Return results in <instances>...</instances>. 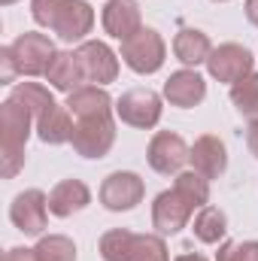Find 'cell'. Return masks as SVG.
Here are the masks:
<instances>
[{"mask_svg":"<svg viewBox=\"0 0 258 261\" xmlns=\"http://www.w3.org/2000/svg\"><path fill=\"white\" fill-rule=\"evenodd\" d=\"M46 82L58 91H76L82 82H85V73H82V64H79V55L76 52H55L52 64L46 70Z\"/></svg>","mask_w":258,"mask_h":261,"instance_id":"obj_18","label":"cell"},{"mask_svg":"<svg viewBox=\"0 0 258 261\" xmlns=\"http://www.w3.org/2000/svg\"><path fill=\"white\" fill-rule=\"evenodd\" d=\"M164 55H167V46H164V40L155 28H140L134 37L122 40V61L140 76H149V73L161 70Z\"/></svg>","mask_w":258,"mask_h":261,"instance_id":"obj_3","label":"cell"},{"mask_svg":"<svg viewBox=\"0 0 258 261\" xmlns=\"http://www.w3.org/2000/svg\"><path fill=\"white\" fill-rule=\"evenodd\" d=\"M31 125H37L34 113L18 100H3L0 107V173L12 179L24 167V143L31 137Z\"/></svg>","mask_w":258,"mask_h":261,"instance_id":"obj_2","label":"cell"},{"mask_svg":"<svg viewBox=\"0 0 258 261\" xmlns=\"http://www.w3.org/2000/svg\"><path fill=\"white\" fill-rule=\"evenodd\" d=\"M189 161L194 164V170H197L200 176H207V179H219V176L225 173V167H228V149H225V143H222L219 137L203 134V137L194 140Z\"/></svg>","mask_w":258,"mask_h":261,"instance_id":"obj_13","label":"cell"},{"mask_svg":"<svg viewBox=\"0 0 258 261\" xmlns=\"http://www.w3.org/2000/svg\"><path fill=\"white\" fill-rule=\"evenodd\" d=\"M76 55H79V64H82V73H85V82H94V85L116 82V76H119V58H116V52L107 43L85 40L76 49Z\"/></svg>","mask_w":258,"mask_h":261,"instance_id":"obj_12","label":"cell"},{"mask_svg":"<svg viewBox=\"0 0 258 261\" xmlns=\"http://www.w3.org/2000/svg\"><path fill=\"white\" fill-rule=\"evenodd\" d=\"M18 76V70L12 64V55H9V46L0 49V82H12Z\"/></svg>","mask_w":258,"mask_h":261,"instance_id":"obj_29","label":"cell"},{"mask_svg":"<svg viewBox=\"0 0 258 261\" xmlns=\"http://www.w3.org/2000/svg\"><path fill=\"white\" fill-rule=\"evenodd\" d=\"M176 261H207V258L197 255V252H183V255H176Z\"/></svg>","mask_w":258,"mask_h":261,"instance_id":"obj_33","label":"cell"},{"mask_svg":"<svg viewBox=\"0 0 258 261\" xmlns=\"http://www.w3.org/2000/svg\"><path fill=\"white\" fill-rule=\"evenodd\" d=\"M131 243H134V234L128 228H113L100 237L97 249H100V258L104 261H128Z\"/></svg>","mask_w":258,"mask_h":261,"instance_id":"obj_25","label":"cell"},{"mask_svg":"<svg viewBox=\"0 0 258 261\" xmlns=\"http://www.w3.org/2000/svg\"><path fill=\"white\" fill-rule=\"evenodd\" d=\"M40 261H76V243L64 234H49L34 246Z\"/></svg>","mask_w":258,"mask_h":261,"instance_id":"obj_24","label":"cell"},{"mask_svg":"<svg viewBox=\"0 0 258 261\" xmlns=\"http://www.w3.org/2000/svg\"><path fill=\"white\" fill-rule=\"evenodd\" d=\"M192 231L200 243H219V240L228 234V216H225L219 206H203V210H197V216H194Z\"/></svg>","mask_w":258,"mask_h":261,"instance_id":"obj_21","label":"cell"},{"mask_svg":"<svg viewBox=\"0 0 258 261\" xmlns=\"http://www.w3.org/2000/svg\"><path fill=\"white\" fill-rule=\"evenodd\" d=\"M55 52H58L55 43L46 34H34V31H24L15 37V43H9L12 64L21 76H46Z\"/></svg>","mask_w":258,"mask_h":261,"instance_id":"obj_4","label":"cell"},{"mask_svg":"<svg viewBox=\"0 0 258 261\" xmlns=\"http://www.w3.org/2000/svg\"><path fill=\"white\" fill-rule=\"evenodd\" d=\"M164 97L173 107H183V110L197 107L207 97V82H203V76L197 70H176L164 82Z\"/></svg>","mask_w":258,"mask_h":261,"instance_id":"obj_14","label":"cell"},{"mask_svg":"<svg viewBox=\"0 0 258 261\" xmlns=\"http://www.w3.org/2000/svg\"><path fill=\"white\" fill-rule=\"evenodd\" d=\"M173 189H179V192L189 197L197 210H203V206H207V200H210V179H207V176H200L197 170L179 173V176H176V182H173Z\"/></svg>","mask_w":258,"mask_h":261,"instance_id":"obj_27","label":"cell"},{"mask_svg":"<svg viewBox=\"0 0 258 261\" xmlns=\"http://www.w3.org/2000/svg\"><path fill=\"white\" fill-rule=\"evenodd\" d=\"M246 18L258 28V0H246Z\"/></svg>","mask_w":258,"mask_h":261,"instance_id":"obj_32","label":"cell"},{"mask_svg":"<svg viewBox=\"0 0 258 261\" xmlns=\"http://www.w3.org/2000/svg\"><path fill=\"white\" fill-rule=\"evenodd\" d=\"M252 52L246 49V46H240V43H222L219 49H213L210 52V58H207V70H210V76L213 79H219V82H240L243 76H249L252 73Z\"/></svg>","mask_w":258,"mask_h":261,"instance_id":"obj_8","label":"cell"},{"mask_svg":"<svg viewBox=\"0 0 258 261\" xmlns=\"http://www.w3.org/2000/svg\"><path fill=\"white\" fill-rule=\"evenodd\" d=\"M128 261H170V255H167V246H164L161 237H155V234H134Z\"/></svg>","mask_w":258,"mask_h":261,"instance_id":"obj_26","label":"cell"},{"mask_svg":"<svg viewBox=\"0 0 258 261\" xmlns=\"http://www.w3.org/2000/svg\"><path fill=\"white\" fill-rule=\"evenodd\" d=\"M73 113L67 110V107H52V110H46L40 119H37V134H40V140L43 143H49V146H61V143H70V137H73V119H70Z\"/></svg>","mask_w":258,"mask_h":261,"instance_id":"obj_20","label":"cell"},{"mask_svg":"<svg viewBox=\"0 0 258 261\" xmlns=\"http://www.w3.org/2000/svg\"><path fill=\"white\" fill-rule=\"evenodd\" d=\"M31 15L37 24L55 31L64 43L85 40L94 24V9L85 0H31Z\"/></svg>","mask_w":258,"mask_h":261,"instance_id":"obj_1","label":"cell"},{"mask_svg":"<svg viewBox=\"0 0 258 261\" xmlns=\"http://www.w3.org/2000/svg\"><path fill=\"white\" fill-rule=\"evenodd\" d=\"M0 3H3V6H9V3H15V0H0Z\"/></svg>","mask_w":258,"mask_h":261,"instance_id":"obj_34","label":"cell"},{"mask_svg":"<svg viewBox=\"0 0 258 261\" xmlns=\"http://www.w3.org/2000/svg\"><path fill=\"white\" fill-rule=\"evenodd\" d=\"M216 261H258V240H228L219 246Z\"/></svg>","mask_w":258,"mask_h":261,"instance_id":"obj_28","label":"cell"},{"mask_svg":"<svg viewBox=\"0 0 258 261\" xmlns=\"http://www.w3.org/2000/svg\"><path fill=\"white\" fill-rule=\"evenodd\" d=\"M216 3H228V0H216Z\"/></svg>","mask_w":258,"mask_h":261,"instance_id":"obj_35","label":"cell"},{"mask_svg":"<svg viewBox=\"0 0 258 261\" xmlns=\"http://www.w3.org/2000/svg\"><path fill=\"white\" fill-rule=\"evenodd\" d=\"M213 52V43L203 31L197 28H183L176 37H173V55L183 61L186 67H197V64H207Z\"/></svg>","mask_w":258,"mask_h":261,"instance_id":"obj_19","label":"cell"},{"mask_svg":"<svg viewBox=\"0 0 258 261\" xmlns=\"http://www.w3.org/2000/svg\"><path fill=\"white\" fill-rule=\"evenodd\" d=\"M116 116L131 128H155L161 119V97L152 88H131L116 100Z\"/></svg>","mask_w":258,"mask_h":261,"instance_id":"obj_7","label":"cell"},{"mask_svg":"<svg viewBox=\"0 0 258 261\" xmlns=\"http://www.w3.org/2000/svg\"><path fill=\"white\" fill-rule=\"evenodd\" d=\"M100 21H104V31L110 37L128 40V37H134L143 28V21H140V3L137 0H110L104 6Z\"/></svg>","mask_w":258,"mask_h":261,"instance_id":"obj_15","label":"cell"},{"mask_svg":"<svg viewBox=\"0 0 258 261\" xmlns=\"http://www.w3.org/2000/svg\"><path fill=\"white\" fill-rule=\"evenodd\" d=\"M73 152L82 158H104L116 143V122L113 116H94V119H76L73 125Z\"/></svg>","mask_w":258,"mask_h":261,"instance_id":"obj_5","label":"cell"},{"mask_svg":"<svg viewBox=\"0 0 258 261\" xmlns=\"http://www.w3.org/2000/svg\"><path fill=\"white\" fill-rule=\"evenodd\" d=\"M3 261H40V258H37V252H34V249H24V246H12V249L3 255Z\"/></svg>","mask_w":258,"mask_h":261,"instance_id":"obj_30","label":"cell"},{"mask_svg":"<svg viewBox=\"0 0 258 261\" xmlns=\"http://www.w3.org/2000/svg\"><path fill=\"white\" fill-rule=\"evenodd\" d=\"M88 203H91V192L82 179H61L49 192V213L58 219H67V216L85 210Z\"/></svg>","mask_w":258,"mask_h":261,"instance_id":"obj_17","label":"cell"},{"mask_svg":"<svg viewBox=\"0 0 258 261\" xmlns=\"http://www.w3.org/2000/svg\"><path fill=\"white\" fill-rule=\"evenodd\" d=\"M146 195V186L137 173L131 170H116L104 179L100 186V203L113 213H125V210H134Z\"/></svg>","mask_w":258,"mask_h":261,"instance_id":"obj_10","label":"cell"},{"mask_svg":"<svg viewBox=\"0 0 258 261\" xmlns=\"http://www.w3.org/2000/svg\"><path fill=\"white\" fill-rule=\"evenodd\" d=\"M12 100H18V103H24L31 113H34V119H40L46 110H52L55 107V97H52V91L46 88V85H40V82H21V85H15L12 88V94H9Z\"/></svg>","mask_w":258,"mask_h":261,"instance_id":"obj_22","label":"cell"},{"mask_svg":"<svg viewBox=\"0 0 258 261\" xmlns=\"http://www.w3.org/2000/svg\"><path fill=\"white\" fill-rule=\"evenodd\" d=\"M67 110L73 113V119L113 116V97L104 91V85H79L67 94Z\"/></svg>","mask_w":258,"mask_h":261,"instance_id":"obj_16","label":"cell"},{"mask_svg":"<svg viewBox=\"0 0 258 261\" xmlns=\"http://www.w3.org/2000/svg\"><path fill=\"white\" fill-rule=\"evenodd\" d=\"M231 103L237 107L240 116L255 122L258 119V73H249V76H243L240 82L231 85Z\"/></svg>","mask_w":258,"mask_h":261,"instance_id":"obj_23","label":"cell"},{"mask_svg":"<svg viewBox=\"0 0 258 261\" xmlns=\"http://www.w3.org/2000/svg\"><path fill=\"white\" fill-rule=\"evenodd\" d=\"M192 149L186 146V140L173 130H158L152 140H149V149H146V158H149V167L161 176H179L186 161H189Z\"/></svg>","mask_w":258,"mask_h":261,"instance_id":"obj_6","label":"cell"},{"mask_svg":"<svg viewBox=\"0 0 258 261\" xmlns=\"http://www.w3.org/2000/svg\"><path fill=\"white\" fill-rule=\"evenodd\" d=\"M9 219H12V225H15L21 234H28V237L43 234V228H46V222H49V197L43 195L40 189L21 192V195L12 200V206H9Z\"/></svg>","mask_w":258,"mask_h":261,"instance_id":"obj_11","label":"cell"},{"mask_svg":"<svg viewBox=\"0 0 258 261\" xmlns=\"http://www.w3.org/2000/svg\"><path fill=\"white\" fill-rule=\"evenodd\" d=\"M194 210L197 206L179 189H167V192H161V195L155 197V203H152V225L161 234H176V231H183L189 225Z\"/></svg>","mask_w":258,"mask_h":261,"instance_id":"obj_9","label":"cell"},{"mask_svg":"<svg viewBox=\"0 0 258 261\" xmlns=\"http://www.w3.org/2000/svg\"><path fill=\"white\" fill-rule=\"evenodd\" d=\"M246 146H249V152L258 158V119L249 122V128H246Z\"/></svg>","mask_w":258,"mask_h":261,"instance_id":"obj_31","label":"cell"}]
</instances>
